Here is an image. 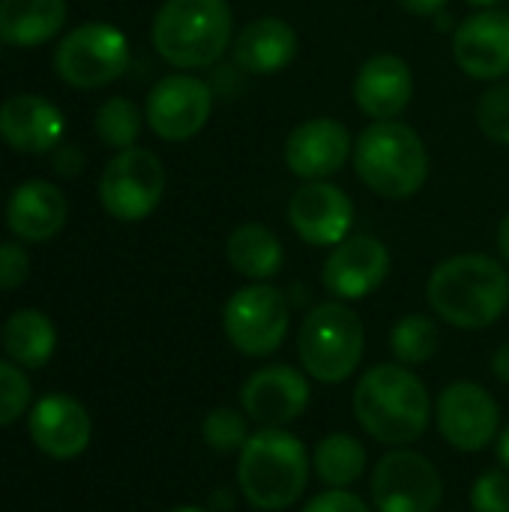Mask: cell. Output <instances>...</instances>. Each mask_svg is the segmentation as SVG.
Returning a JSON list of instances; mask_svg holds the SVG:
<instances>
[{"label": "cell", "mask_w": 509, "mask_h": 512, "mask_svg": "<svg viewBox=\"0 0 509 512\" xmlns=\"http://www.w3.org/2000/svg\"><path fill=\"white\" fill-rule=\"evenodd\" d=\"M435 315L459 330L492 327L509 306V273L489 255H453L441 261L426 285Z\"/></svg>", "instance_id": "cell-1"}, {"label": "cell", "mask_w": 509, "mask_h": 512, "mask_svg": "<svg viewBox=\"0 0 509 512\" xmlns=\"http://www.w3.org/2000/svg\"><path fill=\"white\" fill-rule=\"evenodd\" d=\"M354 417L381 444H411L429 429L432 399L411 366L381 363L357 381Z\"/></svg>", "instance_id": "cell-2"}, {"label": "cell", "mask_w": 509, "mask_h": 512, "mask_svg": "<svg viewBox=\"0 0 509 512\" xmlns=\"http://www.w3.org/2000/svg\"><path fill=\"white\" fill-rule=\"evenodd\" d=\"M150 39L168 66L207 69L234 42V12L228 0H165Z\"/></svg>", "instance_id": "cell-3"}, {"label": "cell", "mask_w": 509, "mask_h": 512, "mask_svg": "<svg viewBox=\"0 0 509 512\" xmlns=\"http://www.w3.org/2000/svg\"><path fill=\"white\" fill-rule=\"evenodd\" d=\"M309 453L288 429H261L249 435L237 462V486L243 498L264 512L288 510L309 486Z\"/></svg>", "instance_id": "cell-4"}, {"label": "cell", "mask_w": 509, "mask_h": 512, "mask_svg": "<svg viewBox=\"0 0 509 512\" xmlns=\"http://www.w3.org/2000/svg\"><path fill=\"white\" fill-rule=\"evenodd\" d=\"M357 177L381 198L405 201L429 180V150L402 120H372L354 141Z\"/></svg>", "instance_id": "cell-5"}, {"label": "cell", "mask_w": 509, "mask_h": 512, "mask_svg": "<svg viewBox=\"0 0 509 512\" xmlns=\"http://www.w3.org/2000/svg\"><path fill=\"white\" fill-rule=\"evenodd\" d=\"M366 351V330L360 315L342 303L330 300L315 306L297 333V354L303 372L321 384H342L348 381Z\"/></svg>", "instance_id": "cell-6"}, {"label": "cell", "mask_w": 509, "mask_h": 512, "mask_svg": "<svg viewBox=\"0 0 509 512\" xmlns=\"http://www.w3.org/2000/svg\"><path fill=\"white\" fill-rule=\"evenodd\" d=\"M129 66V39L108 21H84L63 33L54 48V72L63 84L96 90L117 81Z\"/></svg>", "instance_id": "cell-7"}, {"label": "cell", "mask_w": 509, "mask_h": 512, "mask_svg": "<svg viewBox=\"0 0 509 512\" xmlns=\"http://www.w3.org/2000/svg\"><path fill=\"white\" fill-rule=\"evenodd\" d=\"M222 327L228 342L240 354L270 357L288 339L291 303L279 288L267 282H252L231 294L222 312Z\"/></svg>", "instance_id": "cell-8"}, {"label": "cell", "mask_w": 509, "mask_h": 512, "mask_svg": "<svg viewBox=\"0 0 509 512\" xmlns=\"http://www.w3.org/2000/svg\"><path fill=\"white\" fill-rule=\"evenodd\" d=\"M162 195H165V165L147 147L117 150L99 177L102 210L117 222L147 219L159 207Z\"/></svg>", "instance_id": "cell-9"}, {"label": "cell", "mask_w": 509, "mask_h": 512, "mask_svg": "<svg viewBox=\"0 0 509 512\" xmlns=\"http://www.w3.org/2000/svg\"><path fill=\"white\" fill-rule=\"evenodd\" d=\"M213 114V90L207 81L189 72H171L159 78L144 105L147 126L162 141H189L195 138Z\"/></svg>", "instance_id": "cell-10"}, {"label": "cell", "mask_w": 509, "mask_h": 512, "mask_svg": "<svg viewBox=\"0 0 509 512\" xmlns=\"http://www.w3.org/2000/svg\"><path fill=\"white\" fill-rule=\"evenodd\" d=\"M441 498V474L423 453L393 450L372 474V501L378 512H435Z\"/></svg>", "instance_id": "cell-11"}, {"label": "cell", "mask_w": 509, "mask_h": 512, "mask_svg": "<svg viewBox=\"0 0 509 512\" xmlns=\"http://www.w3.org/2000/svg\"><path fill=\"white\" fill-rule=\"evenodd\" d=\"M435 420L444 441L459 453H480L501 435V408L495 396L474 381L444 387L435 405Z\"/></svg>", "instance_id": "cell-12"}, {"label": "cell", "mask_w": 509, "mask_h": 512, "mask_svg": "<svg viewBox=\"0 0 509 512\" xmlns=\"http://www.w3.org/2000/svg\"><path fill=\"white\" fill-rule=\"evenodd\" d=\"M390 276V249L372 234L345 237L324 261L321 282L336 300H363Z\"/></svg>", "instance_id": "cell-13"}, {"label": "cell", "mask_w": 509, "mask_h": 512, "mask_svg": "<svg viewBox=\"0 0 509 512\" xmlns=\"http://www.w3.org/2000/svg\"><path fill=\"white\" fill-rule=\"evenodd\" d=\"M309 378L294 366H264L240 387V402L249 420L261 429H285L309 408Z\"/></svg>", "instance_id": "cell-14"}, {"label": "cell", "mask_w": 509, "mask_h": 512, "mask_svg": "<svg viewBox=\"0 0 509 512\" xmlns=\"http://www.w3.org/2000/svg\"><path fill=\"white\" fill-rule=\"evenodd\" d=\"M288 222L303 243L333 249L351 234L354 204L339 186H333L327 180H306L291 195Z\"/></svg>", "instance_id": "cell-15"}, {"label": "cell", "mask_w": 509, "mask_h": 512, "mask_svg": "<svg viewBox=\"0 0 509 512\" xmlns=\"http://www.w3.org/2000/svg\"><path fill=\"white\" fill-rule=\"evenodd\" d=\"M453 57L474 81H501L509 75V15L483 9L468 15L453 33Z\"/></svg>", "instance_id": "cell-16"}, {"label": "cell", "mask_w": 509, "mask_h": 512, "mask_svg": "<svg viewBox=\"0 0 509 512\" xmlns=\"http://www.w3.org/2000/svg\"><path fill=\"white\" fill-rule=\"evenodd\" d=\"M354 153V141L348 129L333 117H312L291 129L285 141V165L300 180H327L333 177L348 156Z\"/></svg>", "instance_id": "cell-17"}, {"label": "cell", "mask_w": 509, "mask_h": 512, "mask_svg": "<svg viewBox=\"0 0 509 512\" xmlns=\"http://www.w3.org/2000/svg\"><path fill=\"white\" fill-rule=\"evenodd\" d=\"M93 435L90 414L81 402L63 393L39 399L30 411V438L51 459H75Z\"/></svg>", "instance_id": "cell-18"}, {"label": "cell", "mask_w": 509, "mask_h": 512, "mask_svg": "<svg viewBox=\"0 0 509 512\" xmlns=\"http://www.w3.org/2000/svg\"><path fill=\"white\" fill-rule=\"evenodd\" d=\"M63 132L66 117L45 96L18 93L0 105V138L18 153H51Z\"/></svg>", "instance_id": "cell-19"}, {"label": "cell", "mask_w": 509, "mask_h": 512, "mask_svg": "<svg viewBox=\"0 0 509 512\" xmlns=\"http://www.w3.org/2000/svg\"><path fill=\"white\" fill-rule=\"evenodd\" d=\"M414 96L411 66L399 54L369 57L354 78V102L372 120H396Z\"/></svg>", "instance_id": "cell-20"}, {"label": "cell", "mask_w": 509, "mask_h": 512, "mask_svg": "<svg viewBox=\"0 0 509 512\" xmlns=\"http://www.w3.org/2000/svg\"><path fill=\"white\" fill-rule=\"evenodd\" d=\"M231 57L249 75H276L297 57V30L276 15L252 18L234 36Z\"/></svg>", "instance_id": "cell-21"}, {"label": "cell", "mask_w": 509, "mask_h": 512, "mask_svg": "<svg viewBox=\"0 0 509 512\" xmlns=\"http://www.w3.org/2000/svg\"><path fill=\"white\" fill-rule=\"evenodd\" d=\"M66 198L48 180L21 183L6 204V228L27 243H45L57 237L66 225Z\"/></svg>", "instance_id": "cell-22"}, {"label": "cell", "mask_w": 509, "mask_h": 512, "mask_svg": "<svg viewBox=\"0 0 509 512\" xmlns=\"http://www.w3.org/2000/svg\"><path fill=\"white\" fill-rule=\"evenodd\" d=\"M66 15V0H0V42L36 48L63 30Z\"/></svg>", "instance_id": "cell-23"}, {"label": "cell", "mask_w": 509, "mask_h": 512, "mask_svg": "<svg viewBox=\"0 0 509 512\" xmlns=\"http://www.w3.org/2000/svg\"><path fill=\"white\" fill-rule=\"evenodd\" d=\"M228 264L252 279V282H267L273 279L282 264H285V246L282 240L261 222H243L231 231L228 237Z\"/></svg>", "instance_id": "cell-24"}, {"label": "cell", "mask_w": 509, "mask_h": 512, "mask_svg": "<svg viewBox=\"0 0 509 512\" xmlns=\"http://www.w3.org/2000/svg\"><path fill=\"white\" fill-rule=\"evenodd\" d=\"M57 345V330L51 318L39 309H21L9 315L3 324V348L6 354L27 369H39L51 360Z\"/></svg>", "instance_id": "cell-25"}, {"label": "cell", "mask_w": 509, "mask_h": 512, "mask_svg": "<svg viewBox=\"0 0 509 512\" xmlns=\"http://www.w3.org/2000/svg\"><path fill=\"white\" fill-rule=\"evenodd\" d=\"M312 468L318 480L327 483L330 489H348L366 471V447L354 435H345V432L327 435L315 447Z\"/></svg>", "instance_id": "cell-26"}, {"label": "cell", "mask_w": 509, "mask_h": 512, "mask_svg": "<svg viewBox=\"0 0 509 512\" xmlns=\"http://www.w3.org/2000/svg\"><path fill=\"white\" fill-rule=\"evenodd\" d=\"M144 114L141 108L126 99V96H111L105 99L99 108H96V117H93V129H96V138L111 147V150H129L135 147L138 135H141V126H144Z\"/></svg>", "instance_id": "cell-27"}, {"label": "cell", "mask_w": 509, "mask_h": 512, "mask_svg": "<svg viewBox=\"0 0 509 512\" xmlns=\"http://www.w3.org/2000/svg\"><path fill=\"white\" fill-rule=\"evenodd\" d=\"M438 327L429 315H405L390 330V348L402 366H423L438 351Z\"/></svg>", "instance_id": "cell-28"}, {"label": "cell", "mask_w": 509, "mask_h": 512, "mask_svg": "<svg viewBox=\"0 0 509 512\" xmlns=\"http://www.w3.org/2000/svg\"><path fill=\"white\" fill-rule=\"evenodd\" d=\"M201 438L213 453H240L249 441V429L240 411L234 408H213L201 423Z\"/></svg>", "instance_id": "cell-29"}, {"label": "cell", "mask_w": 509, "mask_h": 512, "mask_svg": "<svg viewBox=\"0 0 509 512\" xmlns=\"http://www.w3.org/2000/svg\"><path fill=\"white\" fill-rule=\"evenodd\" d=\"M477 123L495 144L509 147V78L495 81L477 102Z\"/></svg>", "instance_id": "cell-30"}, {"label": "cell", "mask_w": 509, "mask_h": 512, "mask_svg": "<svg viewBox=\"0 0 509 512\" xmlns=\"http://www.w3.org/2000/svg\"><path fill=\"white\" fill-rule=\"evenodd\" d=\"M30 405V381L12 363L0 360V426L15 423Z\"/></svg>", "instance_id": "cell-31"}, {"label": "cell", "mask_w": 509, "mask_h": 512, "mask_svg": "<svg viewBox=\"0 0 509 512\" xmlns=\"http://www.w3.org/2000/svg\"><path fill=\"white\" fill-rule=\"evenodd\" d=\"M471 510L474 512H509V474L507 471H486L474 480L471 489Z\"/></svg>", "instance_id": "cell-32"}, {"label": "cell", "mask_w": 509, "mask_h": 512, "mask_svg": "<svg viewBox=\"0 0 509 512\" xmlns=\"http://www.w3.org/2000/svg\"><path fill=\"white\" fill-rule=\"evenodd\" d=\"M30 273V258L27 249L15 240L0 243V291H15L24 285Z\"/></svg>", "instance_id": "cell-33"}, {"label": "cell", "mask_w": 509, "mask_h": 512, "mask_svg": "<svg viewBox=\"0 0 509 512\" xmlns=\"http://www.w3.org/2000/svg\"><path fill=\"white\" fill-rule=\"evenodd\" d=\"M303 512H372L369 510V504L360 498V495H354V492H348V489H330V492H321V495H315Z\"/></svg>", "instance_id": "cell-34"}, {"label": "cell", "mask_w": 509, "mask_h": 512, "mask_svg": "<svg viewBox=\"0 0 509 512\" xmlns=\"http://www.w3.org/2000/svg\"><path fill=\"white\" fill-rule=\"evenodd\" d=\"M51 168H54V174H60V177H75V174H81V168H84V156H81V150L75 147V144H57L54 150H51Z\"/></svg>", "instance_id": "cell-35"}, {"label": "cell", "mask_w": 509, "mask_h": 512, "mask_svg": "<svg viewBox=\"0 0 509 512\" xmlns=\"http://www.w3.org/2000/svg\"><path fill=\"white\" fill-rule=\"evenodd\" d=\"M399 6L411 15H435L447 6V0H399Z\"/></svg>", "instance_id": "cell-36"}, {"label": "cell", "mask_w": 509, "mask_h": 512, "mask_svg": "<svg viewBox=\"0 0 509 512\" xmlns=\"http://www.w3.org/2000/svg\"><path fill=\"white\" fill-rule=\"evenodd\" d=\"M492 372H495V378H498L501 384H509V342H504V345L495 351V357H492Z\"/></svg>", "instance_id": "cell-37"}, {"label": "cell", "mask_w": 509, "mask_h": 512, "mask_svg": "<svg viewBox=\"0 0 509 512\" xmlns=\"http://www.w3.org/2000/svg\"><path fill=\"white\" fill-rule=\"evenodd\" d=\"M498 252H501V261L509 267V213L498 225Z\"/></svg>", "instance_id": "cell-38"}, {"label": "cell", "mask_w": 509, "mask_h": 512, "mask_svg": "<svg viewBox=\"0 0 509 512\" xmlns=\"http://www.w3.org/2000/svg\"><path fill=\"white\" fill-rule=\"evenodd\" d=\"M498 462H501V468L509 474V423L507 429L498 435Z\"/></svg>", "instance_id": "cell-39"}, {"label": "cell", "mask_w": 509, "mask_h": 512, "mask_svg": "<svg viewBox=\"0 0 509 512\" xmlns=\"http://www.w3.org/2000/svg\"><path fill=\"white\" fill-rule=\"evenodd\" d=\"M465 3H471V6H480V9H492V6H498L501 0H465Z\"/></svg>", "instance_id": "cell-40"}, {"label": "cell", "mask_w": 509, "mask_h": 512, "mask_svg": "<svg viewBox=\"0 0 509 512\" xmlns=\"http://www.w3.org/2000/svg\"><path fill=\"white\" fill-rule=\"evenodd\" d=\"M168 512H210V510H201V507H177V510H168Z\"/></svg>", "instance_id": "cell-41"}]
</instances>
